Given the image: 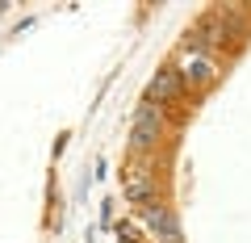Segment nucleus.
<instances>
[{
	"mask_svg": "<svg viewBox=\"0 0 251 243\" xmlns=\"http://www.w3.org/2000/svg\"><path fill=\"white\" fill-rule=\"evenodd\" d=\"M143 218H147V226H151V235H159L163 243H180V226H176V218H172V210L147 201V214Z\"/></svg>",
	"mask_w": 251,
	"mask_h": 243,
	"instance_id": "nucleus-3",
	"label": "nucleus"
},
{
	"mask_svg": "<svg viewBox=\"0 0 251 243\" xmlns=\"http://www.w3.org/2000/svg\"><path fill=\"white\" fill-rule=\"evenodd\" d=\"M184 88H188V80L176 72V67H159V72L151 76V84H147V97H143V101H151V105L168 109L172 101L184 97Z\"/></svg>",
	"mask_w": 251,
	"mask_h": 243,
	"instance_id": "nucleus-2",
	"label": "nucleus"
},
{
	"mask_svg": "<svg viewBox=\"0 0 251 243\" xmlns=\"http://www.w3.org/2000/svg\"><path fill=\"white\" fill-rule=\"evenodd\" d=\"M163 126H168V109L143 101L138 113H134V126H130V147H134V151H151V147H159Z\"/></svg>",
	"mask_w": 251,
	"mask_h": 243,
	"instance_id": "nucleus-1",
	"label": "nucleus"
}]
</instances>
